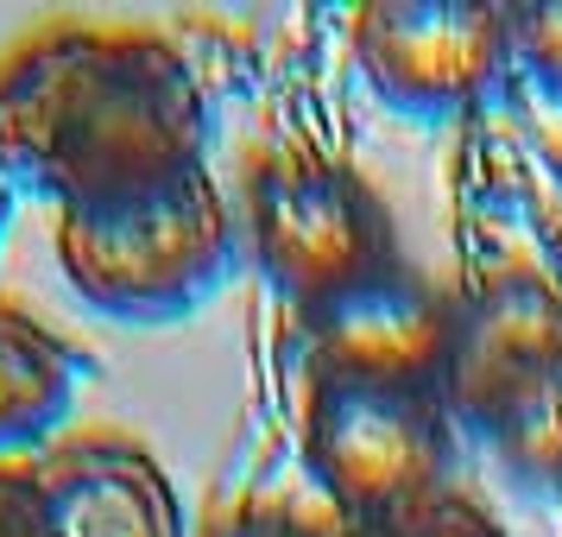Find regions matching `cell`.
<instances>
[{"label":"cell","mask_w":562,"mask_h":537,"mask_svg":"<svg viewBox=\"0 0 562 537\" xmlns=\"http://www.w3.org/2000/svg\"><path fill=\"white\" fill-rule=\"evenodd\" d=\"M196 70L153 32H45L0 70V165L57 209L203 171Z\"/></svg>","instance_id":"obj_1"},{"label":"cell","mask_w":562,"mask_h":537,"mask_svg":"<svg viewBox=\"0 0 562 537\" xmlns=\"http://www.w3.org/2000/svg\"><path fill=\"white\" fill-rule=\"evenodd\" d=\"M456 449L442 304L398 279L310 323L304 461L348 525L442 493Z\"/></svg>","instance_id":"obj_2"},{"label":"cell","mask_w":562,"mask_h":537,"mask_svg":"<svg viewBox=\"0 0 562 537\" xmlns=\"http://www.w3.org/2000/svg\"><path fill=\"white\" fill-rule=\"evenodd\" d=\"M240 259V222L215 178L190 171L114 203L57 209V266L82 304L121 323H171L222 291Z\"/></svg>","instance_id":"obj_3"},{"label":"cell","mask_w":562,"mask_h":537,"mask_svg":"<svg viewBox=\"0 0 562 537\" xmlns=\"http://www.w3.org/2000/svg\"><path fill=\"white\" fill-rule=\"evenodd\" d=\"M247 247L284 304L310 323L405 279L392 215L355 165L329 153H272L247 183Z\"/></svg>","instance_id":"obj_4"},{"label":"cell","mask_w":562,"mask_h":537,"mask_svg":"<svg viewBox=\"0 0 562 537\" xmlns=\"http://www.w3.org/2000/svg\"><path fill=\"white\" fill-rule=\"evenodd\" d=\"M355 64L392 114L449 121L493 96L512 64V7L380 0L355 20Z\"/></svg>","instance_id":"obj_5"},{"label":"cell","mask_w":562,"mask_h":537,"mask_svg":"<svg viewBox=\"0 0 562 537\" xmlns=\"http://www.w3.org/2000/svg\"><path fill=\"white\" fill-rule=\"evenodd\" d=\"M562 367V291L537 272H493L442 310V373L461 436H486Z\"/></svg>","instance_id":"obj_6"},{"label":"cell","mask_w":562,"mask_h":537,"mask_svg":"<svg viewBox=\"0 0 562 537\" xmlns=\"http://www.w3.org/2000/svg\"><path fill=\"white\" fill-rule=\"evenodd\" d=\"M52 537H190L171 474L146 449L89 436L38 461Z\"/></svg>","instance_id":"obj_7"},{"label":"cell","mask_w":562,"mask_h":537,"mask_svg":"<svg viewBox=\"0 0 562 537\" xmlns=\"http://www.w3.org/2000/svg\"><path fill=\"white\" fill-rule=\"evenodd\" d=\"M82 392V355L26 310H0V461L38 449Z\"/></svg>","instance_id":"obj_8"},{"label":"cell","mask_w":562,"mask_h":537,"mask_svg":"<svg viewBox=\"0 0 562 537\" xmlns=\"http://www.w3.org/2000/svg\"><path fill=\"white\" fill-rule=\"evenodd\" d=\"M525 486H562V367L481 443Z\"/></svg>","instance_id":"obj_9"},{"label":"cell","mask_w":562,"mask_h":537,"mask_svg":"<svg viewBox=\"0 0 562 537\" xmlns=\"http://www.w3.org/2000/svg\"><path fill=\"white\" fill-rule=\"evenodd\" d=\"M348 537H506V532H499V518L486 506H474L468 493L442 486V493L417 500V506H398L385 518H360V525H348Z\"/></svg>","instance_id":"obj_10"},{"label":"cell","mask_w":562,"mask_h":537,"mask_svg":"<svg viewBox=\"0 0 562 537\" xmlns=\"http://www.w3.org/2000/svg\"><path fill=\"white\" fill-rule=\"evenodd\" d=\"M512 57L562 102V7H512Z\"/></svg>","instance_id":"obj_11"},{"label":"cell","mask_w":562,"mask_h":537,"mask_svg":"<svg viewBox=\"0 0 562 537\" xmlns=\"http://www.w3.org/2000/svg\"><path fill=\"white\" fill-rule=\"evenodd\" d=\"M0 537H52L38 461H0Z\"/></svg>","instance_id":"obj_12"},{"label":"cell","mask_w":562,"mask_h":537,"mask_svg":"<svg viewBox=\"0 0 562 537\" xmlns=\"http://www.w3.org/2000/svg\"><path fill=\"white\" fill-rule=\"evenodd\" d=\"M215 537H310V525L279 506H254V512H234Z\"/></svg>","instance_id":"obj_13"},{"label":"cell","mask_w":562,"mask_h":537,"mask_svg":"<svg viewBox=\"0 0 562 537\" xmlns=\"http://www.w3.org/2000/svg\"><path fill=\"white\" fill-rule=\"evenodd\" d=\"M310 537H348V525H335V532H323V525H310Z\"/></svg>","instance_id":"obj_14"}]
</instances>
